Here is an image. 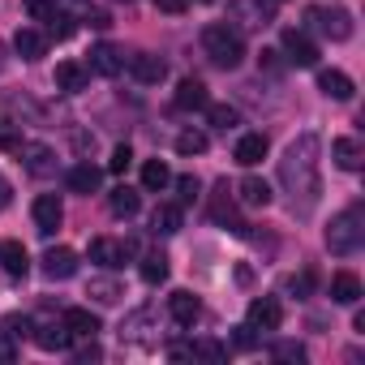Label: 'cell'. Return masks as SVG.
I'll return each instance as SVG.
<instances>
[{"mask_svg":"<svg viewBox=\"0 0 365 365\" xmlns=\"http://www.w3.org/2000/svg\"><path fill=\"white\" fill-rule=\"evenodd\" d=\"M86 69H91V73H99V78H116V73L125 69V52H120V48H112V43H95V48H91Z\"/></svg>","mask_w":365,"mask_h":365,"instance_id":"11","label":"cell"},{"mask_svg":"<svg viewBox=\"0 0 365 365\" xmlns=\"http://www.w3.org/2000/svg\"><path fill=\"white\" fill-rule=\"evenodd\" d=\"M331 159H335V168L356 172V168H361V159H365V150H361V142H356V138H335V142H331Z\"/></svg>","mask_w":365,"mask_h":365,"instance_id":"25","label":"cell"},{"mask_svg":"<svg viewBox=\"0 0 365 365\" xmlns=\"http://www.w3.org/2000/svg\"><path fill=\"white\" fill-rule=\"evenodd\" d=\"M48 35H52V39H69V35H73V22H69V18H61V14H56V18H52V22H48Z\"/></svg>","mask_w":365,"mask_h":365,"instance_id":"44","label":"cell"},{"mask_svg":"<svg viewBox=\"0 0 365 365\" xmlns=\"http://www.w3.org/2000/svg\"><path fill=\"white\" fill-rule=\"evenodd\" d=\"M129 163H133V150H129V146H116L112 159H108V172H125Z\"/></svg>","mask_w":365,"mask_h":365,"instance_id":"42","label":"cell"},{"mask_svg":"<svg viewBox=\"0 0 365 365\" xmlns=\"http://www.w3.org/2000/svg\"><path fill=\"white\" fill-rule=\"evenodd\" d=\"M18 146H22V129L0 116V150H18Z\"/></svg>","mask_w":365,"mask_h":365,"instance_id":"36","label":"cell"},{"mask_svg":"<svg viewBox=\"0 0 365 365\" xmlns=\"http://www.w3.org/2000/svg\"><path fill=\"white\" fill-rule=\"evenodd\" d=\"M86 297H95L99 305H120V301H125V284H120L116 275H95V279L86 284Z\"/></svg>","mask_w":365,"mask_h":365,"instance_id":"23","label":"cell"},{"mask_svg":"<svg viewBox=\"0 0 365 365\" xmlns=\"http://www.w3.org/2000/svg\"><path fill=\"white\" fill-rule=\"evenodd\" d=\"M9 202H14V185L5 180V172H0V211H9Z\"/></svg>","mask_w":365,"mask_h":365,"instance_id":"48","label":"cell"},{"mask_svg":"<svg viewBox=\"0 0 365 365\" xmlns=\"http://www.w3.org/2000/svg\"><path fill=\"white\" fill-rule=\"evenodd\" d=\"M176 190H180V202H198L202 180H198V176H180V180H176Z\"/></svg>","mask_w":365,"mask_h":365,"instance_id":"39","label":"cell"},{"mask_svg":"<svg viewBox=\"0 0 365 365\" xmlns=\"http://www.w3.org/2000/svg\"><path fill=\"white\" fill-rule=\"evenodd\" d=\"M99 180H103V172H99L95 163H78V168H69V190H73V194H95V190H99Z\"/></svg>","mask_w":365,"mask_h":365,"instance_id":"28","label":"cell"},{"mask_svg":"<svg viewBox=\"0 0 365 365\" xmlns=\"http://www.w3.org/2000/svg\"><path fill=\"white\" fill-rule=\"evenodd\" d=\"M35 228L43 232V237H52L61 224H65V207H61V198L56 194H43V198H35Z\"/></svg>","mask_w":365,"mask_h":365,"instance_id":"12","label":"cell"},{"mask_svg":"<svg viewBox=\"0 0 365 365\" xmlns=\"http://www.w3.org/2000/svg\"><path fill=\"white\" fill-rule=\"evenodd\" d=\"M202 52L211 56L215 69H237V65L245 61V39H241L237 26H228V22H211V26L202 31Z\"/></svg>","mask_w":365,"mask_h":365,"instance_id":"2","label":"cell"},{"mask_svg":"<svg viewBox=\"0 0 365 365\" xmlns=\"http://www.w3.org/2000/svg\"><path fill=\"white\" fill-rule=\"evenodd\" d=\"M0 262H5V271H9L14 279H22V275L31 271V258H26L22 241H5V245H0Z\"/></svg>","mask_w":365,"mask_h":365,"instance_id":"29","label":"cell"},{"mask_svg":"<svg viewBox=\"0 0 365 365\" xmlns=\"http://www.w3.org/2000/svg\"><path fill=\"white\" fill-rule=\"evenodd\" d=\"M108 211H112L116 220H133V215L142 211V198H138L129 185H120V190H112V194H108Z\"/></svg>","mask_w":365,"mask_h":365,"instance_id":"27","label":"cell"},{"mask_svg":"<svg viewBox=\"0 0 365 365\" xmlns=\"http://www.w3.org/2000/svg\"><path fill=\"white\" fill-rule=\"evenodd\" d=\"M168 180H172V168L163 159H146L142 163V190H163Z\"/></svg>","mask_w":365,"mask_h":365,"instance_id":"30","label":"cell"},{"mask_svg":"<svg viewBox=\"0 0 365 365\" xmlns=\"http://www.w3.org/2000/svg\"><path fill=\"white\" fill-rule=\"evenodd\" d=\"M207 120H211L215 129H224V133H228V129H237V125H241V112H237V108H228V103H207Z\"/></svg>","mask_w":365,"mask_h":365,"instance_id":"32","label":"cell"},{"mask_svg":"<svg viewBox=\"0 0 365 365\" xmlns=\"http://www.w3.org/2000/svg\"><path fill=\"white\" fill-rule=\"evenodd\" d=\"M309 288H314V271H301V275H292L288 279V292L301 301V297H309Z\"/></svg>","mask_w":365,"mask_h":365,"instance_id":"40","label":"cell"},{"mask_svg":"<svg viewBox=\"0 0 365 365\" xmlns=\"http://www.w3.org/2000/svg\"><path fill=\"white\" fill-rule=\"evenodd\" d=\"M18 150H22V163H26V172H31L35 180L56 176V150H52V146H43V142H22Z\"/></svg>","mask_w":365,"mask_h":365,"instance_id":"7","label":"cell"},{"mask_svg":"<svg viewBox=\"0 0 365 365\" xmlns=\"http://www.w3.org/2000/svg\"><path fill=\"white\" fill-rule=\"evenodd\" d=\"M305 18H309V26H314L322 39H331V43H348V39H352V14H348V9H322V5H314V9H305Z\"/></svg>","mask_w":365,"mask_h":365,"instance_id":"4","label":"cell"},{"mask_svg":"<svg viewBox=\"0 0 365 365\" xmlns=\"http://www.w3.org/2000/svg\"><path fill=\"white\" fill-rule=\"evenodd\" d=\"M43 275H48V279H73V275H78V254H73L69 245H52V250L43 254Z\"/></svg>","mask_w":365,"mask_h":365,"instance_id":"13","label":"cell"},{"mask_svg":"<svg viewBox=\"0 0 365 365\" xmlns=\"http://www.w3.org/2000/svg\"><path fill=\"white\" fill-rule=\"evenodd\" d=\"M14 52H18L22 61H39V56L48 52V35L35 31V26H22V31L14 35Z\"/></svg>","mask_w":365,"mask_h":365,"instance_id":"21","label":"cell"},{"mask_svg":"<svg viewBox=\"0 0 365 365\" xmlns=\"http://www.w3.org/2000/svg\"><path fill=\"white\" fill-rule=\"evenodd\" d=\"M254 327H237V348H254Z\"/></svg>","mask_w":365,"mask_h":365,"instance_id":"49","label":"cell"},{"mask_svg":"<svg viewBox=\"0 0 365 365\" xmlns=\"http://www.w3.org/2000/svg\"><path fill=\"white\" fill-rule=\"evenodd\" d=\"M318 155H322V142L318 133H301L284 159H279V180H284V190L292 198V211H314L318 207V194H322V176H318Z\"/></svg>","mask_w":365,"mask_h":365,"instance_id":"1","label":"cell"},{"mask_svg":"<svg viewBox=\"0 0 365 365\" xmlns=\"http://www.w3.org/2000/svg\"><path fill=\"white\" fill-rule=\"evenodd\" d=\"M99 356H103V348H99V344H95V339H91V344H82V348H78V361H82V365H86V361H99Z\"/></svg>","mask_w":365,"mask_h":365,"instance_id":"45","label":"cell"},{"mask_svg":"<svg viewBox=\"0 0 365 365\" xmlns=\"http://www.w3.org/2000/svg\"><path fill=\"white\" fill-rule=\"evenodd\" d=\"M228 22H237L241 31H262L271 26V5H262V0H228Z\"/></svg>","mask_w":365,"mask_h":365,"instance_id":"5","label":"cell"},{"mask_svg":"<svg viewBox=\"0 0 365 365\" xmlns=\"http://www.w3.org/2000/svg\"><path fill=\"white\" fill-rule=\"evenodd\" d=\"M5 331H9L14 339H22V335L31 331V318H26V314H9V318H5Z\"/></svg>","mask_w":365,"mask_h":365,"instance_id":"43","label":"cell"},{"mask_svg":"<svg viewBox=\"0 0 365 365\" xmlns=\"http://www.w3.org/2000/svg\"><path fill=\"white\" fill-rule=\"evenodd\" d=\"M86 22H91L95 31H108V26H112V18H108L103 9H91V14H86Z\"/></svg>","mask_w":365,"mask_h":365,"instance_id":"47","label":"cell"},{"mask_svg":"<svg viewBox=\"0 0 365 365\" xmlns=\"http://www.w3.org/2000/svg\"><path fill=\"white\" fill-rule=\"evenodd\" d=\"M129 245L125 241H112V237H95L91 241V262L95 267H103V271H116V267H125L129 262Z\"/></svg>","mask_w":365,"mask_h":365,"instance_id":"8","label":"cell"},{"mask_svg":"<svg viewBox=\"0 0 365 365\" xmlns=\"http://www.w3.org/2000/svg\"><path fill=\"white\" fill-rule=\"evenodd\" d=\"M284 56H288V65H297V69H314V65H318V43H314L305 31H284Z\"/></svg>","mask_w":365,"mask_h":365,"instance_id":"6","label":"cell"},{"mask_svg":"<svg viewBox=\"0 0 365 365\" xmlns=\"http://www.w3.org/2000/svg\"><path fill=\"white\" fill-rule=\"evenodd\" d=\"M271 356H275V361H297V365H301V361H305V348H301V344H292V339H284V344H275V348H271Z\"/></svg>","mask_w":365,"mask_h":365,"instance_id":"38","label":"cell"},{"mask_svg":"<svg viewBox=\"0 0 365 365\" xmlns=\"http://www.w3.org/2000/svg\"><path fill=\"white\" fill-rule=\"evenodd\" d=\"M31 335H35V344L43 348V352H65L69 344H73V335L65 331V322H31Z\"/></svg>","mask_w":365,"mask_h":365,"instance_id":"14","label":"cell"},{"mask_svg":"<svg viewBox=\"0 0 365 365\" xmlns=\"http://www.w3.org/2000/svg\"><path fill=\"white\" fill-rule=\"evenodd\" d=\"M78 5H86V0H78Z\"/></svg>","mask_w":365,"mask_h":365,"instance_id":"52","label":"cell"},{"mask_svg":"<svg viewBox=\"0 0 365 365\" xmlns=\"http://www.w3.org/2000/svg\"><path fill=\"white\" fill-rule=\"evenodd\" d=\"M26 14L35 22H52L56 18V0H26Z\"/></svg>","mask_w":365,"mask_h":365,"instance_id":"37","label":"cell"},{"mask_svg":"<svg viewBox=\"0 0 365 365\" xmlns=\"http://www.w3.org/2000/svg\"><path fill=\"white\" fill-rule=\"evenodd\" d=\"M86 78H91V69H86V65H78V61H61V65H56V73H52L56 91H69V95L86 91Z\"/></svg>","mask_w":365,"mask_h":365,"instance_id":"19","label":"cell"},{"mask_svg":"<svg viewBox=\"0 0 365 365\" xmlns=\"http://www.w3.org/2000/svg\"><path fill=\"white\" fill-rule=\"evenodd\" d=\"M331 301L335 305H356L361 301V279L352 271H335L331 275Z\"/></svg>","mask_w":365,"mask_h":365,"instance_id":"26","label":"cell"},{"mask_svg":"<svg viewBox=\"0 0 365 365\" xmlns=\"http://www.w3.org/2000/svg\"><path fill=\"white\" fill-rule=\"evenodd\" d=\"M211 142H207V133H198V129H185V133H176V150L180 155H202Z\"/></svg>","mask_w":365,"mask_h":365,"instance_id":"34","label":"cell"},{"mask_svg":"<svg viewBox=\"0 0 365 365\" xmlns=\"http://www.w3.org/2000/svg\"><path fill=\"white\" fill-rule=\"evenodd\" d=\"M138 271H142L146 284H163V279H168V258H163V254H146Z\"/></svg>","mask_w":365,"mask_h":365,"instance_id":"33","label":"cell"},{"mask_svg":"<svg viewBox=\"0 0 365 365\" xmlns=\"http://www.w3.org/2000/svg\"><path fill=\"white\" fill-rule=\"evenodd\" d=\"M150 228H155L159 237H172V232H180V207H155V215H150Z\"/></svg>","mask_w":365,"mask_h":365,"instance_id":"31","label":"cell"},{"mask_svg":"<svg viewBox=\"0 0 365 365\" xmlns=\"http://www.w3.org/2000/svg\"><path fill=\"white\" fill-rule=\"evenodd\" d=\"M168 314H172V322H176V327H194V322H198V314H202V305H198V297H194V292L176 288V292L168 297Z\"/></svg>","mask_w":365,"mask_h":365,"instance_id":"16","label":"cell"},{"mask_svg":"<svg viewBox=\"0 0 365 365\" xmlns=\"http://www.w3.org/2000/svg\"><path fill=\"white\" fill-rule=\"evenodd\" d=\"M202 5H211V0H202Z\"/></svg>","mask_w":365,"mask_h":365,"instance_id":"53","label":"cell"},{"mask_svg":"<svg viewBox=\"0 0 365 365\" xmlns=\"http://www.w3.org/2000/svg\"><path fill=\"white\" fill-rule=\"evenodd\" d=\"M237 284H241V288H250V284H254V271H250V267H245V262H241V267H237Z\"/></svg>","mask_w":365,"mask_h":365,"instance_id":"50","label":"cell"},{"mask_svg":"<svg viewBox=\"0 0 365 365\" xmlns=\"http://www.w3.org/2000/svg\"><path fill=\"white\" fill-rule=\"evenodd\" d=\"M237 198H241V207H271V185L262 176H241Z\"/></svg>","mask_w":365,"mask_h":365,"instance_id":"24","label":"cell"},{"mask_svg":"<svg viewBox=\"0 0 365 365\" xmlns=\"http://www.w3.org/2000/svg\"><path fill=\"white\" fill-rule=\"evenodd\" d=\"M61 322H65V331H69L73 339H95V335H99V318H95L91 309H78V305H73V309L61 314Z\"/></svg>","mask_w":365,"mask_h":365,"instance_id":"20","label":"cell"},{"mask_svg":"<svg viewBox=\"0 0 365 365\" xmlns=\"http://www.w3.org/2000/svg\"><path fill=\"white\" fill-rule=\"evenodd\" d=\"M250 327H254V331H279V327H284V305H279L275 297L250 301Z\"/></svg>","mask_w":365,"mask_h":365,"instance_id":"9","label":"cell"},{"mask_svg":"<svg viewBox=\"0 0 365 365\" xmlns=\"http://www.w3.org/2000/svg\"><path fill=\"white\" fill-rule=\"evenodd\" d=\"M155 9H159V14H172V18H176V14H185V0H155Z\"/></svg>","mask_w":365,"mask_h":365,"instance_id":"46","label":"cell"},{"mask_svg":"<svg viewBox=\"0 0 365 365\" xmlns=\"http://www.w3.org/2000/svg\"><path fill=\"white\" fill-rule=\"evenodd\" d=\"M190 356H202V361H224V356H228V348H224V344H215V339H198V344L190 348Z\"/></svg>","mask_w":365,"mask_h":365,"instance_id":"35","label":"cell"},{"mask_svg":"<svg viewBox=\"0 0 365 365\" xmlns=\"http://www.w3.org/2000/svg\"><path fill=\"white\" fill-rule=\"evenodd\" d=\"M318 91H322L327 99H335V103H348L356 86H352V78H348L344 69H322V73H318Z\"/></svg>","mask_w":365,"mask_h":365,"instance_id":"17","label":"cell"},{"mask_svg":"<svg viewBox=\"0 0 365 365\" xmlns=\"http://www.w3.org/2000/svg\"><path fill=\"white\" fill-rule=\"evenodd\" d=\"M172 103H176L180 112H198V108H207V103H211V95H207V82H202V78H180V82H176V95H172Z\"/></svg>","mask_w":365,"mask_h":365,"instance_id":"10","label":"cell"},{"mask_svg":"<svg viewBox=\"0 0 365 365\" xmlns=\"http://www.w3.org/2000/svg\"><path fill=\"white\" fill-rule=\"evenodd\" d=\"M211 220L215 224H224V228H232V232H245V224L237 220V202L228 198V180L215 190V198H211Z\"/></svg>","mask_w":365,"mask_h":365,"instance_id":"18","label":"cell"},{"mask_svg":"<svg viewBox=\"0 0 365 365\" xmlns=\"http://www.w3.org/2000/svg\"><path fill=\"white\" fill-rule=\"evenodd\" d=\"M129 73H133L142 86H159V82L168 78V65H163L159 56H150V52H133V56H129Z\"/></svg>","mask_w":365,"mask_h":365,"instance_id":"15","label":"cell"},{"mask_svg":"<svg viewBox=\"0 0 365 365\" xmlns=\"http://www.w3.org/2000/svg\"><path fill=\"white\" fill-rule=\"evenodd\" d=\"M18 361V339L9 331H0V365H14Z\"/></svg>","mask_w":365,"mask_h":365,"instance_id":"41","label":"cell"},{"mask_svg":"<svg viewBox=\"0 0 365 365\" xmlns=\"http://www.w3.org/2000/svg\"><path fill=\"white\" fill-rule=\"evenodd\" d=\"M361 241H365V211H361V202H352V207H344V211L331 220V228H327V250H331L335 258H352V254L361 250Z\"/></svg>","mask_w":365,"mask_h":365,"instance_id":"3","label":"cell"},{"mask_svg":"<svg viewBox=\"0 0 365 365\" xmlns=\"http://www.w3.org/2000/svg\"><path fill=\"white\" fill-rule=\"evenodd\" d=\"M0 69H5V48H0Z\"/></svg>","mask_w":365,"mask_h":365,"instance_id":"51","label":"cell"},{"mask_svg":"<svg viewBox=\"0 0 365 365\" xmlns=\"http://www.w3.org/2000/svg\"><path fill=\"white\" fill-rule=\"evenodd\" d=\"M232 159H237L241 168H258V163L267 159V133H245V138L237 142Z\"/></svg>","mask_w":365,"mask_h":365,"instance_id":"22","label":"cell"}]
</instances>
